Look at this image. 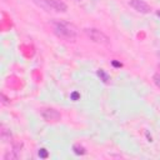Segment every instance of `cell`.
<instances>
[{"mask_svg":"<svg viewBox=\"0 0 160 160\" xmlns=\"http://www.w3.org/2000/svg\"><path fill=\"white\" fill-rule=\"evenodd\" d=\"M79 98H80V94H79V92H76V91H74V92L71 94V99H72L74 101H76V100H78Z\"/></svg>","mask_w":160,"mask_h":160,"instance_id":"4fadbf2b","label":"cell"},{"mask_svg":"<svg viewBox=\"0 0 160 160\" xmlns=\"http://www.w3.org/2000/svg\"><path fill=\"white\" fill-rule=\"evenodd\" d=\"M158 68H159V69H160V64H159V66H158Z\"/></svg>","mask_w":160,"mask_h":160,"instance_id":"e0dca14e","label":"cell"},{"mask_svg":"<svg viewBox=\"0 0 160 160\" xmlns=\"http://www.w3.org/2000/svg\"><path fill=\"white\" fill-rule=\"evenodd\" d=\"M18 158H19V155H18L14 150L8 151V152L4 155V159H5V160H15V159H18Z\"/></svg>","mask_w":160,"mask_h":160,"instance_id":"9c48e42d","label":"cell"},{"mask_svg":"<svg viewBox=\"0 0 160 160\" xmlns=\"http://www.w3.org/2000/svg\"><path fill=\"white\" fill-rule=\"evenodd\" d=\"M114 66H116V68H121L122 66V64L121 62H118V61H115V60H112V62H111Z\"/></svg>","mask_w":160,"mask_h":160,"instance_id":"5bb4252c","label":"cell"},{"mask_svg":"<svg viewBox=\"0 0 160 160\" xmlns=\"http://www.w3.org/2000/svg\"><path fill=\"white\" fill-rule=\"evenodd\" d=\"M51 26H52L54 34L58 38L65 41H75L78 31H76L75 25H72L71 22L62 21V20H54L51 22Z\"/></svg>","mask_w":160,"mask_h":160,"instance_id":"6da1fadb","label":"cell"},{"mask_svg":"<svg viewBox=\"0 0 160 160\" xmlns=\"http://www.w3.org/2000/svg\"><path fill=\"white\" fill-rule=\"evenodd\" d=\"M96 74H98V76L100 78V80H102L105 84H108V82L110 81V76H109V74H108L105 70H102V69H99V70L96 71Z\"/></svg>","mask_w":160,"mask_h":160,"instance_id":"52a82bcc","label":"cell"},{"mask_svg":"<svg viewBox=\"0 0 160 160\" xmlns=\"http://www.w3.org/2000/svg\"><path fill=\"white\" fill-rule=\"evenodd\" d=\"M0 99H1V102H2V105H8V104H10V100L4 95V94H1L0 95Z\"/></svg>","mask_w":160,"mask_h":160,"instance_id":"7c38bea8","label":"cell"},{"mask_svg":"<svg viewBox=\"0 0 160 160\" xmlns=\"http://www.w3.org/2000/svg\"><path fill=\"white\" fill-rule=\"evenodd\" d=\"M72 151H74L76 155H85V154H86L85 148H84L82 145H80V144H74V145H72Z\"/></svg>","mask_w":160,"mask_h":160,"instance_id":"ba28073f","label":"cell"},{"mask_svg":"<svg viewBox=\"0 0 160 160\" xmlns=\"http://www.w3.org/2000/svg\"><path fill=\"white\" fill-rule=\"evenodd\" d=\"M152 81H154V84L160 89V72L152 75Z\"/></svg>","mask_w":160,"mask_h":160,"instance_id":"30bf717a","label":"cell"},{"mask_svg":"<svg viewBox=\"0 0 160 160\" xmlns=\"http://www.w3.org/2000/svg\"><path fill=\"white\" fill-rule=\"evenodd\" d=\"M85 34H86V36H88L91 41H94V42H96V44L105 45V46H108V45L110 44V39H109V36L105 35V34H104L102 31H100L99 29H95V28H88V29H85Z\"/></svg>","mask_w":160,"mask_h":160,"instance_id":"7a4b0ae2","label":"cell"},{"mask_svg":"<svg viewBox=\"0 0 160 160\" xmlns=\"http://www.w3.org/2000/svg\"><path fill=\"white\" fill-rule=\"evenodd\" d=\"M40 115L48 122H58L61 119L60 112L58 110L52 109V108H44V109H41L40 110Z\"/></svg>","mask_w":160,"mask_h":160,"instance_id":"3957f363","label":"cell"},{"mask_svg":"<svg viewBox=\"0 0 160 160\" xmlns=\"http://www.w3.org/2000/svg\"><path fill=\"white\" fill-rule=\"evenodd\" d=\"M129 5L134 10H136L138 12H140V14H149L151 11L150 5L148 2H145L144 0H130L129 1Z\"/></svg>","mask_w":160,"mask_h":160,"instance_id":"277c9868","label":"cell"},{"mask_svg":"<svg viewBox=\"0 0 160 160\" xmlns=\"http://www.w3.org/2000/svg\"><path fill=\"white\" fill-rule=\"evenodd\" d=\"M46 8H50L58 12H66L68 5L62 0H42Z\"/></svg>","mask_w":160,"mask_h":160,"instance_id":"5b68a950","label":"cell"},{"mask_svg":"<svg viewBox=\"0 0 160 160\" xmlns=\"http://www.w3.org/2000/svg\"><path fill=\"white\" fill-rule=\"evenodd\" d=\"M39 156H40L41 159H46V158L49 156L48 150H46V149H44V148H42V149H40V150H39Z\"/></svg>","mask_w":160,"mask_h":160,"instance_id":"8fae6325","label":"cell"},{"mask_svg":"<svg viewBox=\"0 0 160 160\" xmlns=\"http://www.w3.org/2000/svg\"><path fill=\"white\" fill-rule=\"evenodd\" d=\"M156 15H158V16H160V11H156Z\"/></svg>","mask_w":160,"mask_h":160,"instance_id":"2e32d148","label":"cell"},{"mask_svg":"<svg viewBox=\"0 0 160 160\" xmlns=\"http://www.w3.org/2000/svg\"><path fill=\"white\" fill-rule=\"evenodd\" d=\"M156 55H158V58H160V50H159V51L156 52Z\"/></svg>","mask_w":160,"mask_h":160,"instance_id":"9a60e30c","label":"cell"},{"mask_svg":"<svg viewBox=\"0 0 160 160\" xmlns=\"http://www.w3.org/2000/svg\"><path fill=\"white\" fill-rule=\"evenodd\" d=\"M0 138H1V140H2L4 142H6V141H9V140L11 139V134H10V131H9L8 129H5L4 126H1V130H0Z\"/></svg>","mask_w":160,"mask_h":160,"instance_id":"8992f818","label":"cell"}]
</instances>
